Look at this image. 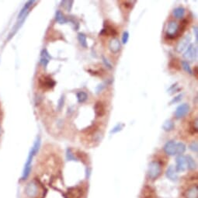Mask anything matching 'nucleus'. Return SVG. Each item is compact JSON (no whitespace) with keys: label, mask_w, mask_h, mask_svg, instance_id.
<instances>
[{"label":"nucleus","mask_w":198,"mask_h":198,"mask_svg":"<svg viewBox=\"0 0 198 198\" xmlns=\"http://www.w3.org/2000/svg\"><path fill=\"white\" fill-rule=\"evenodd\" d=\"M90 171H91V169L89 168H86V171H85V172H86V178L89 177V175H90Z\"/></svg>","instance_id":"obj_38"},{"label":"nucleus","mask_w":198,"mask_h":198,"mask_svg":"<svg viewBox=\"0 0 198 198\" xmlns=\"http://www.w3.org/2000/svg\"><path fill=\"white\" fill-rule=\"evenodd\" d=\"M76 96L77 100H78V102L79 103H82V102H85L87 100V99H88V95L84 91H80V92H77Z\"/></svg>","instance_id":"obj_24"},{"label":"nucleus","mask_w":198,"mask_h":198,"mask_svg":"<svg viewBox=\"0 0 198 198\" xmlns=\"http://www.w3.org/2000/svg\"><path fill=\"white\" fill-rule=\"evenodd\" d=\"M179 25L175 21H170L167 25L166 36L169 39H174L179 36Z\"/></svg>","instance_id":"obj_3"},{"label":"nucleus","mask_w":198,"mask_h":198,"mask_svg":"<svg viewBox=\"0 0 198 198\" xmlns=\"http://www.w3.org/2000/svg\"><path fill=\"white\" fill-rule=\"evenodd\" d=\"M196 57H197V49L193 43H191L188 46V47L185 50L183 57L187 61H193L196 59Z\"/></svg>","instance_id":"obj_5"},{"label":"nucleus","mask_w":198,"mask_h":198,"mask_svg":"<svg viewBox=\"0 0 198 198\" xmlns=\"http://www.w3.org/2000/svg\"><path fill=\"white\" fill-rule=\"evenodd\" d=\"M190 41H191V36L189 33L186 34V36H184L178 42L176 47H175V50L177 52L181 53L182 51H184L186 48L188 47V46L190 44Z\"/></svg>","instance_id":"obj_6"},{"label":"nucleus","mask_w":198,"mask_h":198,"mask_svg":"<svg viewBox=\"0 0 198 198\" xmlns=\"http://www.w3.org/2000/svg\"><path fill=\"white\" fill-rule=\"evenodd\" d=\"M189 149L191 150L192 151H193V152H197V151H198L197 142H196V141H193V142H192L191 144H189Z\"/></svg>","instance_id":"obj_36"},{"label":"nucleus","mask_w":198,"mask_h":198,"mask_svg":"<svg viewBox=\"0 0 198 198\" xmlns=\"http://www.w3.org/2000/svg\"><path fill=\"white\" fill-rule=\"evenodd\" d=\"M33 3H34V1H29V2H26L24 6H23V9H21L19 15H18V19H21V18L25 17V16H26V12H28V10L30 9V8L32 6V5H33Z\"/></svg>","instance_id":"obj_18"},{"label":"nucleus","mask_w":198,"mask_h":198,"mask_svg":"<svg viewBox=\"0 0 198 198\" xmlns=\"http://www.w3.org/2000/svg\"><path fill=\"white\" fill-rule=\"evenodd\" d=\"M175 162H176V166H175V171L176 172H183L186 170V161L185 156L182 155H179L176 158H175Z\"/></svg>","instance_id":"obj_8"},{"label":"nucleus","mask_w":198,"mask_h":198,"mask_svg":"<svg viewBox=\"0 0 198 198\" xmlns=\"http://www.w3.org/2000/svg\"><path fill=\"white\" fill-rule=\"evenodd\" d=\"M186 198H198L197 185L191 186L186 193Z\"/></svg>","instance_id":"obj_15"},{"label":"nucleus","mask_w":198,"mask_h":198,"mask_svg":"<svg viewBox=\"0 0 198 198\" xmlns=\"http://www.w3.org/2000/svg\"><path fill=\"white\" fill-rule=\"evenodd\" d=\"M124 123H118L117 124H116V125L114 126V127H113V128L110 130V131H109V133L110 134H116V133H118V132L121 131L123 129V127H124Z\"/></svg>","instance_id":"obj_26"},{"label":"nucleus","mask_w":198,"mask_h":198,"mask_svg":"<svg viewBox=\"0 0 198 198\" xmlns=\"http://www.w3.org/2000/svg\"><path fill=\"white\" fill-rule=\"evenodd\" d=\"M55 19L57 23L60 24H64L68 22V19H66L65 16L60 10H57L55 13Z\"/></svg>","instance_id":"obj_20"},{"label":"nucleus","mask_w":198,"mask_h":198,"mask_svg":"<svg viewBox=\"0 0 198 198\" xmlns=\"http://www.w3.org/2000/svg\"><path fill=\"white\" fill-rule=\"evenodd\" d=\"M120 47H121V44H120V40L117 38H116V37L113 38L109 41V48L110 50V51L112 53H113V54L118 53L120 50Z\"/></svg>","instance_id":"obj_11"},{"label":"nucleus","mask_w":198,"mask_h":198,"mask_svg":"<svg viewBox=\"0 0 198 198\" xmlns=\"http://www.w3.org/2000/svg\"><path fill=\"white\" fill-rule=\"evenodd\" d=\"M186 26H187V20H186V19H183V20L182 21V23H181L180 26H179V31H178L179 36L185 31Z\"/></svg>","instance_id":"obj_29"},{"label":"nucleus","mask_w":198,"mask_h":198,"mask_svg":"<svg viewBox=\"0 0 198 198\" xmlns=\"http://www.w3.org/2000/svg\"><path fill=\"white\" fill-rule=\"evenodd\" d=\"M68 198H81L82 194V189L79 188H71L68 190Z\"/></svg>","instance_id":"obj_17"},{"label":"nucleus","mask_w":198,"mask_h":198,"mask_svg":"<svg viewBox=\"0 0 198 198\" xmlns=\"http://www.w3.org/2000/svg\"><path fill=\"white\" fill-rule=\"evenodd\" d=\"M179 89H178V83H175L170 86V88L168 89V92H169V94H172L174 92H177Z\"/></svg>","instance_id":"obj_34"},{"label":"nucleus","mask_w":198,"mask_h":198,"mask_svg":"<svg viewBox=\"0 0 198 198\" xmlns=\"http://www.w3.org/2000/svg\"><path fill=\"white\" fill-rule=\"evenodd\" d=\"M185 158H186V165H187L188 168L190 169V170H193V169H195L196 167V162H195L193 157L190 156V155H187V156H185Z\"/></svg>","instance_id":"obj_21"},{"label":"nucleus","mask_w":198,"mask_h":198,"mask_svg":"<svg viewBox=\"0 0 198 198\" xmlns=\"http://www.w3.org/2000/svg\"><path fill=\"white\" fill-rule=\"evenodd\" d=\"M64 95H62V96L60 97V99H58V102H57V110L58 111H61V109L63 108V106H64Z\"/></svg>","instance_id":"obj_30"},{"label":"nucleus","mask_w":198,"mask_h":198,"mask_svg":"<svg viewBox=\"0 0 198 198\" xmlns=\"http://www.w3.org/2000/svg\"><path fill=\"white\" fill-rule=\"evenodd\" d=\"M77 37H78V40L79 42L80 45L83 47L84 48H87L88 47V43H87V37L86 35L83 33H78L77 34Z\"/></svg>","instance_id":"obj_19"},{"label":"nucleus","mask_w":198,"mask_h":198,"mask_svg":"<svg viewBox=\"0 0 198 198\" xmlns=\"http://www.w3.org/2000/svg\"><path fill=\"white\" fill-rule=\"evenodd\" d=\"M174 127H175L174 122L171 120H166L162 124V129L165 131H171L173 130Z\"/></svg>","instance_id":"obj_22"},{"label":"nucleus","mask_w":198,"mask_h":198,"mask_svg":"<svg viewBox=\"0 0 198 198\" xmlns=\"http://www.w3.org/2000/svg\"><path fill=\"white\" fill-rule=\"evenodd\" d=\"M186 149V147L183 143L182 142L176 143V148H175L176 154H178V155H182V153L185 152Z\"/></svg>","instance_id":"obj_25"},{"label":"nucleus","mask_w":198,"mask_h":198,"mask_svg":"<svg viewBox=\"0 0 198 198\" xmlns=\"http://www.w3.org/2000/svg\"><path fill=\"white\" fill-rule=\"evenodd\" d=\"M193 33H194V35H195V37H196V42L197 43V41H198V29H197V26H193Z\"/></svg>","instance_id":"obj_37"},{"label":"nucleus","mask_w":198,"mask_h":198,"mask_svg":"<svg viewBox=\"0 0 198 198\" xmlns=\"http://www.w3.org/2000/svg\"><path fill=\"white\" fill-rule=\"evenodd\" d=\"M39 192L38 185L36 182H30L25 188V193L29 198H34L37 196Z\"/></svg>","instance_id":"obj_4"},{"label":"nucleus","mask_w":198,"mask_h":198,"mask_svg":"<svg viewBox=\"0 0 198 198\" xmlns=\"http://www.w3.org/2000/svg\"><path fill=\"white\" fill-rule=\"evenodd\" d=\"M94 112L97 117H101L106 113V109H105L104 104L100 101H97L94 105Z\"/></svg>","instance_id":"obj_12"},{"label":"nucleus","mask_w":198,"mask_h":198,"mask_svg":"<svg viewBox=\"0 0 198 198\" xmlns=\"http://www.w3.org/2000/svg\"><path fill=\"white\" fill-rule=\"evenodd\" d=\"M165 175H166L167 178H168L170 180L173 181V182H176L178 180L177 172L175 171L173 165L168 166V169H167L166 172H165Z\"/></svg>","instance_id":"obj_13"},{"label":"nucleus","mask_w":198,"mask_h":198,"mask_svg":"<svg viewBox=\"0 0 198 198\" xmlns=\"http://www.w3.org/2000/svg\"><path fill=\"white\" fill-rule=\"evenodd\" d=\"M185 14V9L182 7H177L175 8L173 10V15L175 18L177 19H181L182 17H183Z\"/></svg>","instance_id":"obj_23"},{"label":"nucleus","mask_w":198,"mask_h":198,"mask_svg":"<svg viewBox=\"0 0 198 198\" xmlns=\"http://www.w3.org/2000/svg\"><path fill=\"white\" fill-rule=\"evenodd\" d=\"M55 81L49 76H42L39 78V85L43 89H51L55 85Z\"/></svg>","instance_id":"obj_7"},{"label":"nucleus","mask_w":198,"mask_h":198,"mask_svg":"<svg viewBox=\"0 0 198 198\" xmlns=\"http://www.w3.org/2000/svg\"><path fill=\"white\" fill-rule=\"evenodd\" d=\"M108 82H103V83H101L99 85H98L96 87V93H99L102 91V89H104L105 87L107 86Z\"/></svg>","instance_id":"obj_32"},{"label":"nucleus","mask_w":198,"mask_h":198,"mask_svg":"<svg viewBox=\"0 0 198 198\" xmlns=\"http://www.w3.org/2000/svg\"><path fill=\"white\" fill-rule=\"evenodd\" d=\"M181 64H182V68H183V70H184L186 72H187L188 74H189V75H192V74H193L191 68H190V66H189V63H188L187 61H182Z\"/></svg>","instance_id":"obj_28"},{"label":"nucleus","mask_w":198,"mask_h":198,"mask_svg":"<svg viewBox=\"0 0 198 198\" xmlns=\"http://www.w3.org/2000/svg\"><path fill=\"white\" fill-rule=\"evenodd\" d=\"M50 59V56L47 51V50H43L41 52V57H40V64L43 66V68H46L47 64L49 63V60Z\"/></svg>","instance_id":"obj_16"},{"label":"nucleus","mask_w":198,"mask_h":198,"mask_svg":"<svg viewBox=\"0 0 198 198\" xmlns=\"http://www.w3.org/2000/svg\"><path fill=\"white\" fill-rule=\"evenodd\" d=\"M66 158L68 161H77V158L73 154L71 148H68L66 151Z\"/></svg>","instance_id":"obj_27"},{"label":"nucleus","mask_w":198,"mask_h":198,"mask_svg":"<svg viewBox=\"0 0 198 198\" xmlns=\"http://www.w3.org/2000/svg\"><path fill=\"white\" fill-rule=\"evenodd\" d=\"M0 131H1V127H0Z\"/></svg>","instance_id":"obj_39"},{"label":"nucleus","mask_w":198,"mask_h":198,"mask_svg":"<svg viewBox=\"0 0 198 198\" xmlns=\"http://www.w3.org/2000/svg\"><path fill=\"white\" fill-rule=\"evenodd\" d=\"M162 172V165L158 161H152L148 165V175L151 180H155Z\"/></svg>","instance_id":"obj_1"},{"label":"nucleus","mask_w":198,"mask_h":198,"mask_svg":"<svg viewBox=\"0 0 198 198\" xmlns=\"http://www.w3.org/2000/svg\"><path fill=\"white\" fill-rule=\"evenodd\" d=\"M102 62H103V64H104V65L106 66V68H109V69H112V68H113V66H112L111 63L108 61V59L106 57L102 56Z\"/></svg>","instance_id":"obj_33"},{"label":"nucleus","mask_w":198,"mask_h":198,"mask_svg":"<svg viewBox=\"0 0 198 198\" xmlns=\"http://www.w3.org/2000/svg\"><path fill=\"white\" fill-rule=\"evenodd\" d=\"M189 110V106L187 103H182L179 105L175 112V116L177 119H180L186 116Z\"/></svg>","instance_id":"obj_9"},{"label":"nucleus","mask_w":198,"mask_h":198,"mask_svg":"<svg viewBox=\"0 0 198 198\" xmlns=\"http://www.w3.org/2000/svg\"><path fill=\"white\" fill-rule=\"evenodd\" d=\"M175 148H176V143L174 141H167L163 147L165 154H167L168 155H171V156L176 155Z\"/></svg>","instance_id":"obj_10"},{"label":"nucleus","mask_w":198,"mask_h":198,"mask_svg":"<svg viewBox=\"0 0 198 198\" xmlns=\"http://www.w3.org/2000/svg\"><path fill=\"white\" fill-rule=\"evenodd\" d=\"M129 40V33L127 31H124L122 35V43L126 44Z\"/></svg>","instance_id":"obj_35"},{"label":"nucleus","mask_w":198,"mask_h":198,"mask_svg":"<svg viewBox=\"0 0 198 198\" xmlns=\"http://www.w3.org/2000/svg\"><path fill=\"white\" fill-rule=\"evenodd\" d=\"M36 155V153L33 152V150L30 149L28 158L26 159V162L25 163L24 168L23 171V175H22V180H26L28 178V176L30 175V172H31L32 168V162H33V158L35 155Z\"/></svg>","instance_id":"obj_2"},{"label":"nucleus","mask_w":198,"mask_h":198,"mask_svg":"<svg viewBox=\"0 0 198 198\" xmlns=\"http://www.w3.org/2000/svg\"><path fill=\"white\" fill-rule=\"evenodd\" d=\"M116 30H114L111 26L106 24V23H104V26H103V29L101 30V32L99 33V34L101 35H112V36H114V35L116 34Z\"/></svg>","instance_id":"obj_14"},{"label":"nucleus","mask_w":198,"mask_h":198,"mask_svg":"<svg viewBox=\"0 0 198 198\" xmlns=\"http://www.w3.org/2000/svg\"><path fill=\"white\" fill-rule=\"evenodd\" d=\"M182 96H183V94L181 93V94H179V95H177L176 96H175V97L173 98V99H172V100L169 102V104L172 105V104H175V103H176V102H179V101L182 99Z\"/></svg>","instance_id":"obj_31"}]
</instances>
